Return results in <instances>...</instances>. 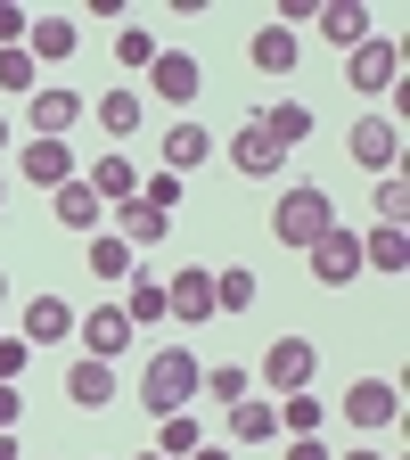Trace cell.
Wrapping results in <instances>:
<instances>
[{
	"mask_svg": "<svg viewBox=\"0 0 410 460\" xmlns=\"http://www.w3.org/2000/svg\"><path fill=\"white\" fill-rule=\"evenodd\" d=\"M0 305H9V271H0Z\"/></svg>",
	"mask_w": 410,
	"mask_h": 460,
	"instance_id": "44",
	"label": "cell"
},
{
	"mask_svg": "<svg viewBox=\"0 0 410 460\" xmlns=\"http://www.w3.org/2000/svg\"><path fill=\"white\" fill-rule=\"evenodd\" d=\"M49 214L66 222V230H99V214H107V206H99V190L74 172V181H57V190H49Z\"/></svg>",
	"mask_w": 410,
	"mask_h": 460,
	"instance_id": "19",
	"label": "cell"
},
{
	"mask_svg": "<svg viewBox=\"0 0 410 460\" xmlns=\"http://www.w3.org/2000/svg\"><path fill=\"white\" fill-rule=\"evenodd\" d=\"M25 124H33V140H66V132L83 124V91H66V83H41V91L25 99Z\"/></svg>",
	"mask_w": 410,
	"mask_h": 460,
	"instance_id": "9",
	"label": "cell"
},
{
	"mask_svg": "<svg viewBox=\"0 0 410 460\" xmlns=\"http://www.w3.org/2000/svg\"><path fill=\"white\" fill-rule=\"evenodd\" d=\"M17 172H25V181H41V190H57V181H74V148H66V140H25V148H17Z\"/></svg>",
	"mask_w": 410,
	"mask_h": 460,
	"instance_id": "15",
	"label": "cell"
},
{
	"mask_svg": "<svg viewBox=\"0 0 410 460\" xmlns=\"http://www.w3.org/2000/svg\"><path fill=\"white\" fill-rule=\"evenodd\" d=\"M304 255H312V279H320V288H353V279H362V230L336 222V230H320Z\"/></svg>",
	"mask_w": 410,
	"mask_h": 460,
	"instance_id": "5",
	"label": "cell"
},
{
	"mask_svg": "<svg viewBox=\"0 0 410 460\" xmlns=\"http://www.w3.org/2000/svg\"><path fill=\"white\" fill-rule=\"evenodd\" d=\"M25 25H33V17L17 9V0H0V49H25Z\"/></svg>",
	"mask_w": 410,
	"mask_h": 460,
	"instance_id": "37",
	"label": "cell"
},
{
	"mask_svg": "<svg viewBox=\"0 0 410 460\" xmlns=\"http://www.w3.org/2000/svg\"><path fill=\"white\" fill-rule=\"evenodd\" d=\"M312 378H320V345L312 337H279L271 354H263V386L271 394H304Z\"/></svg>",
	"mask_w": 410,
	"mask_h": 460,
	"instance_id": "4",
	"label": "cell"
},
{
	"mask_svg": "<svg viewBox=\"0 0 410 460\" xmlns=\"http://www.w3.org/2000/svg\"><path fill=\"white\" fill-rule=\"evenodd\" d=\"M255 305V271L239 263V271H214V313H247Z\"/></svg>",
	"mask_w": 410,
	"mask_h": 460,
	"instance_id": "31",
	"label": "cell"
},
{
	"mask_svg": "<svg viewBox=\"0 0 410 460\" xmlns=\"http://www.w3.org/2000/svg\"><path fill=\"white\" fill-rule=\"evenodd\" d=\"M410 214V190H402V172H386L378 181V222H402Z\"/></svg>",
	"mask_w": 410,
	"mask_h": 460,
	"instance_id": "35",
	"label": "cell"
},
{
	"mask_svg": "<svg viewBox=\"0 0 410 460\" xmlns=\"http://www.w3.org/2000/svg\"><path fill=\"white\" fill-rule=\"evenodd\" d=\"M312 124H320V115H312L304 99H279V107H263V132H271L279 148H296V140H312Z\"/></svg>",
	"mask_w": 410,
	"mask_h": 460,
	"instance_id": "27",
	"label": "cell"
},
{
	"mask_svg": "<svg viewBox=\"0 0 410 460\" xmlns=\"http://www.w3.org/2000/svg\"><path fill=\"white\" fill-rule=\"evenodd\" d=\"M115 58H124V66H156V33L148 25H115Z\"/></svg>",
	"mask_w": 410,
	"mask_h": 460,
	"instance_id": "33",
	"label": "cell"
},
{
	"mask_svg": "<svg viewBox=\"0 0 410 460\" xmlns=\"http://www.w3.org/2000/svg\"><path fill=\"white\" fill-rule=\"evenodd\" d=\"M0 91H17V99H33V91H41V66H33L25 49H0Z\"/></svg>",
	"mask_w": 410,
	"mask_h": 460,
	"instance_id": "32",
	"label": "cell"
},
{
	"mask_svg": "<svg viewBox=\"0 0 410 460\" xmlns=\"http://www.w3.org/2000/svg\"><path fill=\"white\" fill-rule=\"evenodd\" d=\"M345 460H378V444H362V452H345Z\"/></svg>",
	"mask_w": 410,
	"mask_h": 460,
	"instance_id": "43",
	"label": "cell"
},
{
	"mask_svg": "<svg viewBox=\"0 0 410 460\" xmlns=\"http://www.w3.org/2000/svg\"><path fill=\"white\" fill-rule=\"evenodd\" d=\"M140 198H148L156 214H172V206H181V181H172V172H148V181H140Z\"/></svg>",
	"mask_w": 410,
	"mask_h": 460,
	"instance_id": "36",
	"label": "cell"
},
{
	"mask_svg": "<svg viewBox=\"0 0 410 460\" xmlns=\"http://www.w3.org/2000/svg\"><path fill=\"white\" fill-rule=\"evenodd\" d=\"M0 460H17V436H0Z\"/></svg>",
	"mask_w": 410,
	"mask_h": 460,
	"instance_id": "42",
	"label": "cell"
},
{
	"mask_svg": "<svg viewBox=\"0 0 410 460\" xmlns=\"http://www.w3.org/2000/svg\"><path fill=\"white\" fill-rule=\"evenodd\" d=\"M164 321H181V329H205V321H214V271L181 263V279H164Z\"/></svg>",
	"mask_w": 410,
	"mask_h": 460,
	"instance_id": "10",
	"label": "cell"
},
{
	"mask_svg": "<svg viewBox=\"0 0 410 460\" xmlns=\"http://www.w3.org/2000/svg\"><path fill=\"white\" fill-rule=\"evenodd\" d=\"M345 420H353L362 436L394 428V420H402V386H394V378H353V386H345Z\"/></svg>",
	"mask_w": 410,
	"mask_h": 460,
	"instance_id": "7",
	"label": "cell"
},
{
	"mask_svg": "<svg viewBox=\"0 0 410 460\" xmlns=\"http://www.w3.org/2000/svg\"><path fill=\"white\" fill-rule=\"evenodd\" d=\"M164 230H172V214H156L148 198H124V206H115V239H124L132 255H140V247H156Z\"/></svg>",
	"mask_w": 410,
	"mask_h": 460,
	"instance_id": "16",
	"label": "cell"
},
{
	"mask_svg": "<svg viewBox=\"0 0 410 460\" xmlns=\"http://www.w3.org/2000/svg\"><path fill=\"white\" fill-rule=\"evenodd\" d=\"M74 337H83V354H91V362H115V354H132V337H140V329L124 321V305H99V313L74 321Z\"/></svg>",
	"mask_w": 410,
	"mask_h": 460,
	"instance_id": "11",
	"label": "cell"
},
{
	"mask_svg": "<svg viewBox=\"0 0 410 460\" xmlns=\"http://www.w3.org/2000/svg\"><path fill=\"white\" fill-rule=\"evenodd\" d=\"M214 156V132L189 124V115H172V132H164V172H197Z\"/></svg>",
	"mask_w": 410,
	"mask_h": 460,
	"instance_id": "17",
	"label": "cell"
},
{
	"mask_svg": "<svg viewBox=\"0 0 410 460\" xmlns=\"http://www.w3.org/2000/svg\"><path fill=\"white\" fill-rule=\"evenodd\" d=\"M0 148H9V124H0Z\"/></svg>",
	"mask_w": 410,
	"mask_h": 460,
	"instance_id": "46",
	"label": "cell"
},
{
	"mask_svg": "<svg viewBox=\"0 0 410 460\" xmlns=\"http://www.w3.org/2000/svg\"><path fill=\"white\" fill-rule=\"evenodd\" d=\"M91 115H99V132H107V140H132V132H140V115H148V99L115 83V91H107V99H99Z\"/></svg>",
	"mask_w": 410,
	"mask_h": 460,
	"instance_id": "24",
	"label": "cell"
},
{
	"mask_svg": "<svg viewBox=\"0 0 410 460\" xmlns=\"http://www.w3.org/2000/svg\"><path fill=\"white\" fill-rule=\"evenodd\" d=\"M320 230H336V198L320 190V181H296V190H279V206H271V239L279 247H312Z\"/></svg>",
	"mask_w": 410,
	"mask_h": 460,
	"instance_id": "2",
	"label": "cell"
},
{
	"mask_svg": "<svg viewBox=\"0 0 410 460\" xmlns=\"http://www.w3.org/2000/svg\"><path fill=\"white\" fill-rule=\"evenodd\" d=\"M197 444H205V428H197L189 411H172V420H156V452H164V460H189Z\"/></svg>",
	"mask_w": 410,
	"mask_h": 460,
	"instance_id": "30",
	"label": "cell"
},
{
	"mask_svg": "<svg viewBox=\"0 0 410 460\" xmlns=\"http://www.w3.org/2000/svg\"><path fill=\"white\" fill-rule=\"evenodd\" d=\"M189 460H230V452H222V444H197V452H189Z\"/></svg>",
	"mask_w": 410,
	"mask_h": 460,
	"instance_id": "41",
	"label": "cell"
},
{
	"mask_svg": "<svg viewBox=\"0 0 410 460\" xmlns=\"http://www.w3.org/2000/svg\"><path fill=\"white\" fill-rule=\"evenodd\" d=\"M402 263H410L402 222H370V230H362V271H402Z\"/></svg>",
	"mask_w": 410,
	"mask_h": 460,
	"instance_id": "23",
	"label": "cell"
},
{
	"mask_svg": "<svg viewBox=\"0 0 410 460\" xmlns=\"http://www.w3.org/2000/svg\"><path fill=\"white\" fill-rule=\"evenodd\" d=\"M17 411H25V402H17V386H0V436L17 428Z\"/></svg>",
	"mask_w": 410,
	"mask_h": 460,
	"instance_id": "40",
	"label": "cell"
},
{
	"mask_svg": "<svg viewBox=\"0 0 410 460\" xmlns=\"http://www.w3.org/2000/svg\"><path fill=\"white\" fill-rule=\"evenodd\" d=\"M0 206H9V181H0Z\"/></svg>",
	"mask_w": 410,
	"mask_h": 460,
	"instance_id": "47",
	"label": "cell"
},
{
	"mask_svg": "<svg viewBox=\"0 0 410 460\" xmlns=\"http://www.w3.org/2000/svg\"><path fill=\"white\" fill-rule=\"evenodd\" d=\"M74 17H33L25 25V58H33V66H57V58H74Z\"/></svg>",
	"mask_w": 410,
	"mask_h": 460,
	"instance_id": "18",
	"label": "cell"
},
{
	"mask_svg": "<svg viewBox=\"0 0 410 460\" xmlns=\"http://www.w3.org/2000/svg\"><path fill=\"white\" fill-rule=\"evenodd\" d=\"M83 263H91L99 279H132V271H140V255H132L124 239H115V230H91V247H83Z\"/></svg>",
	"mask_w": 410,
	"mask_h": 460,
	"instance_id": "25",
	"label": "cell"
},
{
	"mask_svg": "<svg viewBox=\"0 0 410 460\" xmlns=\"http://www.w3.org/2000/svg\"><path fill=\"white\" fill-rule=\"evenodd\" d=\"M74 321H83V313L41 288V296H25V329H17V337H25V345H57V337H74Z\"/></svg>",
	"mask_w": 410,
	"mask_h": 460,
	"instance_id": "14",
	"label": "cell"
},
{
	"mask_svg": "<svg viewBox=\"0 0 410 460\" xmlns=\"http://www.w3.org/2000/svg\"><path fill=\"white\" fill-rule=\"evenodd\" d=\"M312 33L328 41V49H362L378 25H370V9L362 0H320V17H312Z\"/></svg>",
	"mask_w": 410,
	"mask_h": 460,
	"instance_id": "13",
	"label": "cell"
},
{
	"mask_svg": "<svg viewBox=\"0 0 410 460\" xmlns=\"http://www.w3.org/2000/svg\"><path fill=\"white\" fill-rule=\"evenodd\" d=\"M222 156H230V164H239V172H247V181H271V172L287 164V148H279V140L263 132V115H247V124H239V132H230V140H222Z\"/></svg>",
	"mask_w": 410,
	"mask_h": 460,
	"instance_id": "8",
	"label": "cell"
},
{
	"mask_svg": "<svg viewBox=\"0 0 410 460\" xmlns=\"http://www.w3.org/2000/svg\"><path fill=\"white\" fill-rule=\"evenodd\" d=\"M148 83H156V99H172V115H181L189 99H197V83H205V66L189 49H156V66H148Z\"/></svg>",
	"mask_w": 410,
	"mask_h": 460,
	"instance_id": "12",
	"label": "cell"
},
{
	"mask_svg": "<svg viewBox=\"0 0 410 460\" xmlns=\"http://www.w3.org/2000/svg\"><path fill=\"white\" fill-rule=\"evenodd\" d=\"M287 460H328V444L320 436H287Z\"/></svg>",
	"mask_w": 410,
	"mask_h": 460,
	"instance_id": "39",
	"label": "cell"
},
{
	"mask_svg": "<svg viewBox=\"0 0 410 460\" xmlns=\"http://www.w3.org/2000/svg\"><path fill=\"white\" fill-rule=\"evenodd\" d=\"M124 321H132V329L164 321V279H156V271H132V279H124Z\"/></svg>",
	"mask_w": 410,
	"mask_h": 460,
	"instance_id": "26",
	"label": "cell"
},
{
	"mask_svg": "<svg viewBox=\"0 0 410 460\" xmlns=\"http://www.w3.org/2000/svg\"><path fill=\"white\" fill-rule=\"evenodd\" d=\"M25 354H33V345H25V337H0V386H17V370H25Z\"/></svg>",
	"mask_w": 410,
	"mask_h": 460,
	"instance_id": "38",
	"label": "cell"
},
{
	"mask_svg": "<svg viewBox=\"0 0 410 460\" xmlns=\"http://www.w3.org/2000/svg\"><path fill=\"white\" fill-rule=\"evenodd\" d=\"M197 354H189V345H156V354L140 362V402H148V411L156 420H172V411H189V402H197Z\"/></svg>",
	"mask_w": 410,
	"mask_h": 460,
	"instance_id": "1",
	"label": "cell"
},
{
	"mask_svg": "<svg viewBox=\"0 0 410 460\" xmlns=\"http://www.w3.org/2000/svg\"><path fill=\"white\" fill-rule=\"evenodd\" d=\"M345 83H353L362 99L402 91V41H394V33H370L362 49H345Z\"/></svg>",
	"mask_w": 410,
	"mask_h": 460,
	"instance_id": "3",
	"label": "cell"
},
{
	"mask_svg": "<svg viewBox=\"0 0 410 460\" xmlns=\"http://www.w3.org/2000/svg\"><path fill=\"white\" fill-rule=\"evenodd\" d=\"M320 420H328V402L304 386V394H279V436H320Z\"/></svg>",
	"mask_w": 410,
	"mask_h": 460,
	"instance_id": "28",
	"label": "cell"
},
{
	"mask_svg": "<svg viewBox=\"0 0 410 460\" xmlns=\"http://www.w3.org/2000/svg\"><path fill=\"white\" fill-rule=\"evenodd\" d=\"M66 402H83V411H107V402H115V362H74L66 370Z\"/></svg>",
	"mask_w": 410,
	"mask_h": 460,
	"instance_id": "21",
	"label": "cell"
},
{
	"mask_svg": "<svg viewBox=\"0 0 410 460\" xmlns=\"http://www.w3.org/2000/svg\"><path fill=\"white\" fill-rule=\"evenodd\" d=\"M247 58L263 75H296V58H304V41L287 33V25H255V41H247Z\"/></svg>",
	"mask_w": 410,
	"mask_h": 460,
	"instance_id": "22",
	"label": "cell"
},
{
	"mask_svg": "<svg viewBox=\"0 0 410 460\" xmlns=\"http://www.w3.org/2000/svg\"><path fill=\"white\" fill-rule=\"evenodd\" d=\"M345 148H353V164L370 172V181H386V172L402 164V124H394V115H362Z\"/></svg>",
	"mask_w": 410,
	"mask_h": 460,
	"instance_id": "6",
	"label": "cell"
},
{
	"mask_svg": "<svg viewBox=\"0 0 410 460\" xmlns=\"http://www.w3.org/2000/svg\"><path fill=\"white\" fill-rule=\"evenodd\" d=\"M132 460H164V452H132Z\"/></svg>",
	"mask_w": 410,
	"mask_h": 460,
	"instance_id": "45",
	"label": "cell"
},
{
	"mask_svg": "<svg viewBox=\"0 0 410 460\" xmlns=\"http://www.w3.org/2000/svg\"><path fill=\"white\" fill-rule=\"evenodd\" d=\"M197 394H214V402H247V370H205Z\"/></svg>",
	"mask_w": 410,
	"mask_h": 460,
	"instance_id": "34",
	"label": "cell"
},
{
	"mask_svg": "<svg viewBox=\"0 0 410 460\" xmlns=\"http://www.w3.org/2000/svg\"><path fill=\"white\" fill-rule=\"evenodd\" d=\"M230 436L239 444H271L279 436V402H230Z\"/></svg>",
	"mask_w": 410,
	"mask_h": 460,
	"instance_id": "29",
	"label": "cell"
},
{
	"mask_svg": "<svg viewBox=\"0 0 410 460\" xmlns=\"http://www.w3.org/2000/svg\"><path fill=\"white\" fill-rule=\"evenodd\" d=\"M83 181L99 190V206H124V198H140V172H132V156H124V148H107V156L83 172Z\"/></svg>",
	"mask_w": 410,
	"mask_h": 460,
	"instance_id": "20",
	"label": "cell"
}]
</instances>
